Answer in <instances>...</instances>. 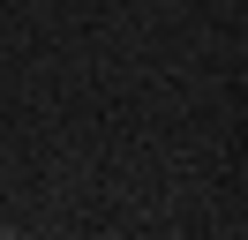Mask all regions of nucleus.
Instances as JSON below:
<instances>
[{"instance_id":"nucleus-1","label":"nucleus","mask_w":248,"mask_h":240,"mask_svg":"<svg viewBox=\"0 0 248 240\" xmlns=\"http://www.w3.org/2000/svg\"><path fill=\"white\" fill-rule=\"evenodd\" d=\"M31 8H53V0H31Z\"/></svg>"}]
</instances>
